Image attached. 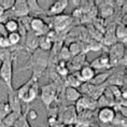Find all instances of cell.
Segmentation results:
<instances>
[{"label":"cell","mask_w":127,"mask_h":127,"mask_svg":"<svg viewBox=\"0 0 127 127\" xmlns=\"http://www.w3.org/2000/svg\"><path fill=\"white\" fill-rule=\"evenodd\" d=\"M57 86L55 82H51L49 84H45L41 87L40 91V99L42 101V103L46 107V109L49 110L51 104L55 101L57 97Z\"/></svg>","instance_id":"cell-1"},{"label":"cell","mask_w":127,"mask_h":127,"mask_svg":"<svg viewBox=\"0 0 127 127\" xmlns=\"http://www.w3.org/2000/svg\"><path fill=\"white\" fill-rule=\"evenodd\" d=\"M13 58L7 59L0 65V79L8 90L13 88Z\"/></svg>","instance_id":"cell-2"},{"label":"cell","mask_w":127,"mask_h":127,"mask_svg":"<svg viewBox=\"0 0 127 127\" xmlns=\"http://www.w3.org/2000/svg\"><path fill=\"white\" fill-rule=\"evenodd\" d=\"M30 30L38 37L46 36L47 32L51 30L49 25L42 17H31L30 21Z\"/></svg>","instance_id":"cell-3"},{"label":"cell","mask_w":127,"mask_h":127,"mask_svg":"<svg viewBox=\"0 0 127 127\" xmlns=\"http://www.w3.org/2000/svg\"><path fill=\"white\" fill-rule=\"evenodd\" d=\"M125 82H126V68H124L123 71H122V68H115L113 69L112 73L108 78L106 84L122 87L125 85Z\"/></svg>","instance_id":"cell-4"},{"label":"cell","mask_w":127,"mask_h":127,"mask_svg":"<svg viewBox=\"0 0 127 127\" xmlns=\"http://www.w3.org/2000/svg\"><path fill=\"white\" fill-rule=\"evenodd\" d=\"M12 16L14 17H24L29 15V10H28V4H27V0H15L14 5L12 7V9L9 11Z\"/></svg>","instance_id":"cell-5"},{"label":"cell","mask_w":127,"mask_h":127,"mask_svg":"<svg viewBox=\"0 0 127 127\" xmlns=\"http://www.w3.org/2000/svg\"><path fill=\"white\" fill-rule=\"evenodd\" d=\"M7 102L9 103L11 110L13 112H16V113H20V114H23V108H22V101L18 97V95L16 93V90L13 87V88H10L8 90V100Z\"/></svg>","instance_id":"cell-6"},{"label":"cell","mask_w":127,"mask_h":127,"mask_svg":"<svg viewBox=\"0 0 127 127\" xmlns=\"http://www.w3.org/2000/svg\"><path fill=\"white\" fill-rule=\"evenodd\" d=\"M68 4H69L68 0H57V1L53 2V3L50 5V8L47 9V11L45 13L49 17L62 15L64 13V11L67 9Z\"/></svg>","instance_id":"cell-7"},{"label":"cell","mask_w":127,"mask_h":127,"mask_svg":"<svg viewBox=\"0 0 127 127\" xmlns=\"http://www.w3.org/2000/svg\"><path fill=\"white\" fill-rule=\"evenodd\" d=\"M39 38L37 34H34L32 31L29 30L27 31L26 38H25V42H24V49L26 50V52L29 54L34 52L36 50L39 49Z\"/></svg>","instance_id":"cell-8"},{"label":"cell","mask_w":127,"mask_h":127,"mask_svg":"<svg viewBox=\"0 0 127 127\" xmlns=\"http://www.w3.org/2000/svg\"><path fill=\"white\" fill-rule=\"evenodd\" d=\"M90 66L95 70H110V59L108 53H103L102 55H100L99 57L95 58L94 60H92L90 63Z\"/></svg>","instance_id":"cell-9"},{"label":"cell","mask_w":127,"mask_h":127,"mask_svg":"<svg viewBox=\"0 0 127 127\" xmlns=\"http://www.w3.org/2000/svg\"><path fill=\"white\" fill-rule=\"evenodd\" d=\"M115 116V110L113 108L106 107V108H101L98 110L97 112V117L99 120L100 123L102 124H111L112 121Z\"/></svg>","instance_id":"cell-10"},{"label":"cell","mask_w":127,"mask_h":127,"mask_svg":"<svg viewBox=\"0 0 127 127\" xmlns=\"http://www.w3.org/2000/svg\"><path fill=\"white\" fill-rule=\"evenodd\" d=\"M107 53H108V55H109V57L117 59L120 63V59L123 58V57L126 55L125 45L121 42H116L115 44H113V45H111L110 47H108Z\"/></svg>","instance_id":"cell-11"},{"label":"cell","mask_w":127,"mask_h":127,"mask_svg":"<svg viewBox=\"0 0 127 127\" xmlns=\"http://www.w3.org/2000/svg\"><path fill=\"white\" fill-rule=\"evenodd\" d=\"M40 94V90H39V84H38V81L33 80L32 83L30 84L29 88H28L26 95H25L23 102H25L26 104H29L30 102H32L33 100H36L38 97H39Z\"/></svg>","instance_id":"cell-12"},{"label":"cell","mask_w":127,"mask_h":127,"mask_svg":"<svg viewBox=\"0 0 127 127\" xmlns=\"http://www.w3.org/2000/svg\"><path fill=\"white\" fill-rule=\"evenodd\" d=\"M101 3L102 4L98 7L97 13L99 14L100 18L108 20V18H110L114 14V2L103 1V2H101Z\"/></svg>","instance_id":"cell-13"},{"label":"cell","mask_w":127,"mask_h":127,"mask_svg":"<svg viewBox=\"0 0 127 127\" xmlns=\"http://www.w3.org/2000/svg\"><path fill=\"white\" fill-rule=\"evenodd\" d=\"M29 16L31 17H40L41 15H46L45 11L41 8L38 0H27Z\"/></svg>","instance_id":"cell-14"},{"label":"cell","mask_w":127,"mask_h":127,"mask_svg":"<svg viewBox=\"0 0 127 127\" xmlns=\"http://www.w3.org/2000/svg\"><path fill=\"white\" fill-rule=\"evenodd\" d=\"M78 73L82 82H90L95 77V74H96V70L92 68L90 64L87 63L78 71Z\"/></svg>","instance_id":"cell-15"},{"label":"cell","mask_w":127,"mask_h":127,"mask_svg":"<svg viewBox=\"0 0 127 127\" xmlns=\"http://www.w3.org/2000/svg\"><path fill=\"white\" fill-rule=\"evenodd\" d=\"M113 69H110V70H104L100 73H96L95 77L90 81L91 84H93L94 86H98V85H102L106 84V82L108 80V78L110 77V74L112 73Z\"/></svg>","instance_id":"cell-16"},{"label":"cell","mask_w":127,"mask_h":127,"mask_svg":"<svg viewBox=\"0 0 127 127\" xmlns=\"http://www.w3.org/2000/svg\"><path fill=\"white\" fill-rule=\"evenodd\" d=\"M114 33H115V38L117 40V42L121 43L123 42L124 45H126V39H127V28L125 25L117 23L115 25V28H114Z\"/></svg>","instance_id":"cell-17"},{"label":"cell","mask_w":127,"mask_h":127,"mask_svg":"<svg viewBox=\"0 0 127 127\" xmlns=\"http://www.w3.org/2000/svg\"><path fill=\"white\" fill-rule=\"evenodd\" d=\"M66 82V87H73V88H79L80 85L83 83L81 81L80 77H79L78 72H73V73H69L67 77L65 78Z\"/></svg>","instance_id":"cell-18"},{"label":"cell","mask_w":127,"mask_h":127,"mask_svg":"<svg viewBox=\"0 0 127 127\" xmlns=\"http://www.w3.org/2000/svg\"><path fill=\"white\" fill-rule=\"evenodd\" d=\"M82 95L78 91V88H73V87L65 88V100L67 101V103H74Z\"/></svg>","instance_id":"cell-19"},{"label":"cell","mask_w":127,"mask_h":127,"mask_svg":"<svg viewBox=\"0 0 127 127\" xmlns=\"http://www.w3.org/2000/svg\"><path fill=\"white\" fill-rule=\"evenodd\" d=\"M78 91L80 92V94L82 96H85V97H92L94 91H95V86L93 84H91L90 82H83L80 87L78 88Z\"/></svg>","instance_id":"cell-20"},{"label":"cell","mask_w":127,"mask_h":127,"mask_svg":"<svg viewBox=\"0 0 127 127\" xmlns=\"http://www.w3.org/2000/svg\"><path fill=\"white\" fill-rule=\"evenodd\" d=\"M68 50L72 57L77 56L79 54L83 53V43H82L81 41H72L68 45Z\"/></svg>","instance_id":"cell-21"},{"label":"cell","mask_w":127,"mask_h":127,"mask_svg":"<svg viewBox=\"0 0 127 127\" xmlns=\"http://www.w3.org/2000/svg\"><path fill=\"white\" fill-rule=\"evenodd\" d=\"M21 115H22V114L16 113V112H13V111H12L10 114H8V115L5 116L3 120H2L1 124H2V125H4L5 127H13L15 122L18 120V117H20Z\"/></svg>","instance_id":"cell-22"},{"label":"cell","mask_w":127,"mask_h":127,"mask_svg":"<svg viewBox=\"0 0 127 127\" xmlns=\"http://www.w3.org/2000/svg\"><path fill=\"white\" fill-rule=\"evenodd\" d=\"M7 39L10 43V46L11 47H15L17 45H22L24 47V43L22 42V38L20 36L18 32H11V33H8L7 34Z\"/></svg>","instance_id":"cell-23"},{"label":"cell","mask_w":127,"mask_h":127,"mask_svg":"<svg viewBox=\"0 0 127 127\" xmlns=\"http://www.w3.org/2000/svg\"><path fill=\"white\" fill-rule=\"evenodd\" d=\"M3 27H4L5 31H7V33L17 32L18 27H20V24H18L17 20H15V18H10V20H8L3 24Z\"/></svg>","instance_id":"cell-24"},{"label":"cell","mask_w":127,"mask_h":127,"mask_svg":"<svg viewBox=\"0 0 127 127\" xmlns=\"http://www.w3.org/2000/svg\"><path fill=\"white\" fill-rule=\"evenodd\" d=\"M115 106V99H110V98L106 97L104 95L101 96L97 99V108H106V107H110V108H114Z\"/></svg>","instance_id":"cell-25"},{"label":"cell","mask_w":127,"mask_h":127,"mask_svg":"<svg viewBox=\"0 0 127 127\" xmlns=\"http://www.w3.org/2000/svg\"><path fill=\"white\" fill-rule=\"evenodd\" d=\"M53 42L46 36H42L39 38V49L44 52H50L52 50Z\"/></svg>","instance_id":"cell-26"},{"label":"cell","mask_w":127,"mask_h":127,"mask_svg":"<svg viewBox=\"0 0 127 127\" xmlns=\"http://www.w3.org/2000/svg\"><path fill=\"white\" fill-rule=\"evenodd\" d=\"M11 112L12 110L7 101H0V122H2V120Z\"/></svg>","instance_id":"cell-27"},{"label":"cell","mask_w":127,"mask_h":127,"mask_svg":"<svg viewBox=\"0 0 127 127\" xmlns=\"http://www.w3.org/2000/svg\"><path fill=\"white\" fill-rule=\"evenodd\" d=\"M58 58H59V60L65 62V63L70 62L72 56H71V54L68 50V46H63L62 47V50H60L59 53H58Z\"/></svg>","instance_id":"cell-28"},{"label":"cell","mask_w":127,"mask_h":127,"mask_svg":"<svg viewBox=\"0 0 127 127\" xmlns=\"http://www.w3.org/2000/svg\"><path fill=\"white\" fill-rule=\"evenodd\" d=\"M111 124H113V125H115V126L126 127V117L123 116L120 112L115 111V116H114V119H113V121H112V123Z\"/></svg>","instance_id":"cell-29"},{"label":"cell","mask_w":127,"mask_h":127,"mask_svg":"<svg viewBox=\"0 0 127 127\" xmlns=\"http://www.w3.org/2000/svg\"><path fill=\"white\" fill-rule=\"evenodd\" d=\"M13 127H31L29 122H28V120H27V117H26V114H25V112L22 114L20 117H18V120L15 122Z\"/></svg>","instance_id":"cell-30"},{"label":"cell","mask_w":127,"mask_h":127,"mask_svg":"<svg viewBox=\"0 0 127 127\" xmlns=\"http://www.w3.org/2000/svg\"><path fill=\"white\" fill-rule=\"evenodd\" d=\"M103 49V45L101 42H98V41H91L88 42V51L90 52H99Z\"/></svg>","instance_id":"cell-31"},{"label":"cell","mask_w":127,"mask_h":127,"mask_svg":"<svg viewBox=\"0 0 127 127\" xmlns=\"http://www.w3.org/2000/svg\"><path fill=\"white\" fill-rule=\"evenodd\" d=\"M28 109H29V108H28ZM25 114H26V117H27L28 121H36L38 119V116H39L38 112L36 110H33V109L27 110L26 112H25Z\"/></svg>","instance_id":"cell-32"},{"label":"cell","mask_w":127,"mask_h":127,"mask_svg":"<svg viewBox=\"0 0 127 127\" xmlns=\"http://www.w3.org/2000/svg\"><path fill=\"white\" fill-rule=\"evenodd\" d=\"M10 43L7 39V36H1L0 34V49H10Z\"/></svg>","instance_id":"cell-33"},{"label":"cell","mask_w":127,"mask_h":127,"mask_svg":"<svg viewBox=\"0 0 127 127\" xmlns=\"http://www.w3.org/2000/svg\"><path fill=\"white\" fill-rule=\"evenodd\" d=\"M65 127H74V125H67V126H65Z\"/></svg>","instance_id":"cell-34"},{"label":"cell","mask_w":127,"mask_h":127,"mask_svg":"<svg viewBox=\"0 0 127 127\" xmlns=\"http://www.w3.org/2000/svg\"><path fill=\"white\" fill-rule=\"evenodd\" d=\"M0 82H1V79H0Z\"/></svg>","instance_id":"cell-35"}]
</instances>
